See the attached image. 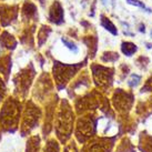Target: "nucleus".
<instances>
[{"label":"nucleus","instance_id":"nucleus-1","mask_svg":"<svg viewBox=\"0 0 152 152\" xmlns=\"http://www.w3.org/2000/svg\"><path fill=\"white\" fill-rule=\"evenodd\" d=\"M75 122V113L67 100H62L56 117V133L61 142H66L71 137Z\"/></svg>","mask_w":152,"mask_h":152},{"label":"nucleus","instance_id":"nucleus-2","mask_svg":"<svg viewBox=\"0 0 152 152\" xmlns=\"http://www.w3.org/2000/svg\"><path fill=\"white\" fill-rule=\"evenodd\" d=\"M21 107L20 103L12 98L8 99L4 103L0 111V124L6 131H13L17 129L20 119Z\"/></svg>","mask_w":152,"mask_h":152},{"label":"nucleus","instance_id":"nucleus-3","mask_svg":"<svg viewBox=\"0 0 152 152\" xmlns=\"http://www.w3.org/2000/svg\"><path fill=\"white\" fill-rule=\"evenodd\" d=\"M97 121L98 118L93 114H88L78 119L76 137L80 143H85L87 140L94 137L97 132Z\"/></svg>","mask_w":152,"mask_h":152},{"label":"nucleus","instance_id":"nucleus-4","mask_svg":"<svg viewBox=\"0 0 152 152\" xmlns=\"http://www.w3.org/2000/svg\"><path fill=\"white\" fill-rule=\"evenodd\" d=\"M85 64H77V66H68L60 62H55L53 66V76H55L56 82L59 89L64 88L69 80L76 75L78 70L80 69Z\"/></svg>","mask_w":152,"mask_h":152},{"label":"nucleus","instance_id":"nucleus-5","mask_svg":"<svg viewBox=\"0 0 152 152\" xmlns=\"http://www.w3.org/2000/svg\"><path fill=\"white\" fill-rule=\"evenodd\" d=\"M91 70H92L93 80L97 87L101 88L102 90H108L109 88H111V86L113 83L114 75V70L112 68L103 67L100 64H92Z\"/></svg>","mask_w":152,"mask_h":152},{"label":"nucleus","instance_id":"nucleus-6","mask_svg":"<svg viewBox=\"0 0 152 152\" xmlns=\"http://www.w3.org/2000/svg\"><path fill=\"white\" fill-rule=\"evenodd\" d=\"M41 119V111L37 106H34L32 102L27 103V107L23 113V121L21 124V133L26 135L30 131L38 127L39 120Z\"/></svg>","mask_w":152,"mask_h":152},{"label":"nucleus","instance_id":"nucleus-7","mask_svg":"<svg viewBox=\"0 0 152 152\" xmlns=\"http://www.w3.org/2000/svg\"><path fill=\"white\" fill-rule=\"evenodd\" d=\"M134 97L131 92H126L122 89H118L113 94V106L120 113H126L133 106Z\"/></svg>","mask_w":152,"mask_h":152},{"label":"nucleus","instance_id":"nucleus-8","mask_svg":"<svg viewBox=\"0 0 152 152\" xmlns=\"http://www.w3.org/2000/svg\"><path fill=\"white\" fill-rule=\"evenodd\" d=\"M115 137L113 138H98L86 144L82 152H111L114 145Z\"/></svg>","mask_w":152,"mask_h":152},{"label":"nucleus","instance_id":"nucleus-9","mask_svg":"<svg viewBox=\"0 0 152 152\" xmlns=\"http://www.w3.org/2000/svg\"><path fill=\"white\" fill-rule=\"evenodd\" d=\"M34 68L31 69V71L29 72V69L27 68L25 71H22V73L18 75L17 77H19V81H16V85L18 86V89L20 88V91L25 93L28 91L29 86L31 83V80L34 79Z\"/></svg>","mask_w":152,"mask_h":152},{"label":"nucleus","instance_id":"nucleus-10","mask_svg":"<svg viewBox=\"0 0 152 152\" xmlns=\"http://www.w3.org/2000/svg\"><path fill=\"white\" fill-rule=\"evenodd\" d=\"M49 20L56 25H60L64 21V9L58 1H55L50 8Z\"/></svg>","mask_w":152,"mask_h":152},{"label":"nucleus","instance_id":"nucleus-11","mask_svg":"<svg viewBox=\"0 0 152 152\" xmlns=\"http://www.w3.org/2000/svg\"><path fill=\"white\" fill-rule=\"evenodd\" d=\"M39 148H40V138L38 135L29 138V140L27 141L26 152H39Z\"/></svg>","mask_w":152,"mask_h":152},{"label":"nucleus","instance_id":"nucleus-12","mask_svg":"<svg viewBox=\"0 0 152 152\" xmlns=\"http://www.w3.org/2000/svg\"><path fill=\"white\" fill-rule=\"evenodd\" d=\"M137 50H138V47L135 46L134 43L129 42V41H126V42L121 43V51H122L126 56H128V57L132 56L134 52H137Z\"/></svg>","mask_w":152,"mask_h":152},{"label":"nucleus","instance_id":"nucleus-13","mask_svg":"<svg viewBox=\"0 0 152 152\" xmlns=\"http://www.w3.org/2000/svg\"><path fill=\"white\" fill-rule=\"evenodd\" d=\"M101 26L104 29L110 31L112 34H114V36L118 34V30L115 28V26L111 22V20H110L109 18H107L106 16H103V15H101Z\"/></svg>","mask_w":152,"mask_h":152},{"label":"nucleus","instance_id":"nucleus-14","mask_svg":"<svg viewBox=\"0 0 152 152\" xmlns=\"http://www.w3.org/2000/svg\"><path fill=\"white\" fill-rule=\"evenodd\" d=\"M43 152H60L59 150V144L57 141H55V139H51L48 141V143L45 147Z\"/></svg>","mask_w":152,"mask_h":152},{"label":"nucleus","instance_id":"nucleus-15","mask_svg":"<svg viewBox=\"0 0 152 152\" xmlns=\"http://www.w3.org/2000/svg\"><path fill=\"white\" fill-rule=\"evenodd\" d=\"M49 32H50V28H49V27H42V29L39 31L38 43H39V46H40V47L42 46V43L47 40Z\"/></svg>","mask_w":152,"mask_h":152},{"label":"nucleus","instance_id":"nucleus-16","mask_svg":"<svg viewBox=\"0 0 152 152\" xmlns=\"http://www.w3.org/2000/svg\"><path fill=\"white\" fill-rule=\"evenodd\" d=\"M119 59V55L117 52H104L101 57L103 62H114Z\"/></svg>","mask_w":152,"mask_h":152},{"label":"nucleus","instance_id":"nucleus-17","mask_svg":"<svg viewBox=\"0 0 152 152\" xmlns=\"http://www.w3.org/2000/svg\"><path fill=\"white\" fill-rule=\"evenodd\" d=\"M142 152H152V138L145 137L143 140V147L141 145Z\"/></svg>","mask_w":152,"mask_h":152},{"label":"nucleus","instance_id":"nucleus-18","mask_svg":"<svg viewBox=\"0 0 152 152\" xmlns=\"http://www.w3.org/2000/svg\"><path fill=\"white\" fill-rule=\"evenodd\" d=\"M140 81H141V77L140 76H138V75H131L130 79L128 81V85L131 88H134V87H137V86L139 85Z\"/></svg>","mask_w":152,"mask_h":152},{"label":"nucleus","instance_id":"nucleus-19","mask_svg":"<svg viewBox=\"0 0 152 152\" xmlns=\"http://www.w3.org/2000/svg\"><path fill=\"white\" fill-rule=\"evenodd\" d=\"M61 41H62V43L67 47L68 49H70L71 51H73L75 53H77V52H78V47H77L73 42L69 41V40H68V39H66V38H62V39H61Z\"/></svg>","mask_w":152,"mask_h":152},{"label":"nucleus","instance_id":"nucleus-20","mask_svg":"<svg viewBox=\"0 0 152 152\" xmlns=\"http://www.w3.org/2000/svg\"><path fill=\"white\" fill-rule=\"evenodd\" d=\"M64 152H78V149H77L76 143H75L73 141L69 142V144H67V145L64 147Z\"/></svg>","mask_w":152,"mask_h":152},{"label":"nucleus","instance_id":"nucleus-21","mask_svg":"<svg viewBox=\"0 0 152 152\" xmlns=\"http://www.w3.org/2000/svg\"><path fill=\"white\" fill-rule=\"evenodd\" d=\"M127 2L128 4H133V6H137V7H140V8L145 9L144 4H142V2L139 1V0H127Z\"/></svg>","mask_w":152,"mask_h":152},{"label":"nucleus","instance_id":"nucleus-22","mask_svg":"<svg viewBox=\"0 0 152 152\" xmlns=\"http://www.w3.org/2000/svg\"><path fill=\"white\" fill-rule=\"evenodd\" d=\"M4 94V86L2 83V80H0V101L2 100Z\"/></svg>","mask_w":152,"mask_h":152},{"label":"nucleus","instance_id":"nucleus-23","mask_svg":"<svg viewBox=\"0 0 152 152\" xmlns=\"http://www.w3.org/2000/svg\"><path fill=\"white\" fill-rule=\"evenodd\" d=\"M139 30L141 31V32H144V31H145V29H144V25H140Z\"/></svg>","mask_w":152,"mask_h":152},{"label":"nucleus","instance_id":"nucleus-24","mask_svg":"<svg viewBox=\"0 0 152 152\" xmlns=\"http://www.w3.org/2000/svg\"><path fill=\"white\" fill-rule=\"evenodd\" d=\"M147 47H148V48H152V45H150V43H147Z\"/></svg>","mask_w":152,"mask_h":152},{"label":"nucleus","instance_id":"nucleus-25","mask_svg":"<svg viewBox=\"0 0 152 152\" xmlns=\"http://www.w3.org/2000/svg\"><path fill=\"white\" fill-rule=\"evenodd\" d=\"M39 1H40L41 4H43V2H45V0H39Z\"/></svg>","mask_w":152,"mask_h":152},{"label":"nucleus","instance_id":"nucleus-26","mask_svg":"<svg viewBox=\"0 0 152 152\" xmlns=\"http://www.w3.org/2000/svg\"><path fill=\"white\" fill-rule=\"evenodd\" d=\"M0 139H1V133H0Z\"/></svg>","mask_w":152,"mask_h":152},{"label":"nucleus","instance_id":"nucleus-27","mask_svg":"<svg viewBox=\"0 0 152 152\" xmlns=\"http://www.w3.org/2000/svg\"><path fill=\"white\" fill-rule=\"evenodd\" d=\"M151 37H152V31H151Z\"/></svg>","mask_w":152,"mask_h":152}]
</instances>
